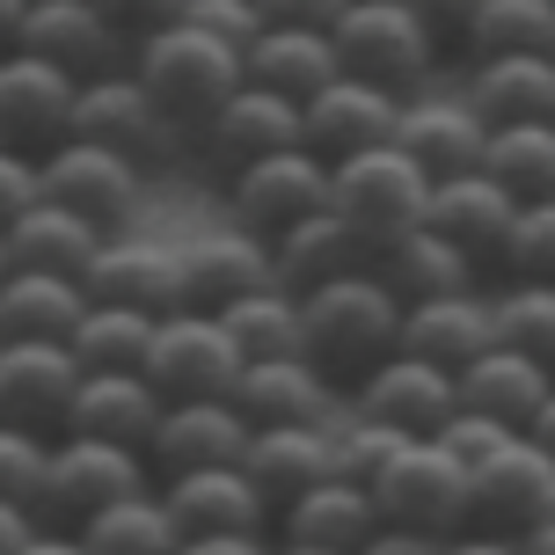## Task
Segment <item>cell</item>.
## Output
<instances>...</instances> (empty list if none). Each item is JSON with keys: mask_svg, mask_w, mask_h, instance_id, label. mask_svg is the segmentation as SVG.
Segmentation results:
<instances>
[{"mask_svg": "<svg viewBox=\"0 0 555 555\" xmlns=\"http://www.w3.org/2000/svg\"><path fill=\"white\" fill-rule=\"evenodd\" d=\"M395 330H402V300L388 293L380 271H351V278H330V285L300 293V359L314 373H330L336 388L365 380L388 359Z\"/></svg>", "mask_w": 555, "mask_h": 555, "instance_id": "obj_1", "label": "cell"}, {"mask_svg": "<svg viewBox=\"0 0 555 555\" xmlns=\"http://www.w3.org/2000/svg\"><path fill=\"white\" fill-rule=\"evenodd\" d=\"M330 212L359 234L365 256H388L402 234L424 227L431 212V176L402 154V146H365L351 162H330Z\"/></svg>", "mask_w": 555, "mask_h": 555, "instance_id": "obj_2", "label": "cell"}, {"mask_svg": "<svg viewBox=\"0 0 555 555\" xmlns=\"http://www.w3.org/2000/svg\"><path fill=\"white\" fill-rule=\"evenodd\" d=\"M132 74L146 81V95H154V103L197 139V125L242 88V52L220 44V37H205V29H191L183 15H176V23L132 37Z\"/></svg>", "mask_w": 555, "mask_h": 555, "instance_id": "obj_3", "label": "cell"}, {"mask_svg": "<svg viewBox=\"0 0 555 555\" xmlns=\"http://www.w3.org/2000/svg\"><path fill=\"white\" fill-rule=\"evenodd\" d=\"M330 44H336L344 74L388 88V95H424L431 74H439V59H446V44L416 23L402 0H351L330 23Z\"/></svg>", "mask_w": 555, "mask_h": 555, "instance_id": "obj_4", "label": "cell"}, {"mask_svg": "<svg viewBox=\"0 0 555 555\" xmlns=\"http://www.w3.org/2000/svg\"><path fill=\"white\" fill-rule=\"evenodd\" d=\"M74 139H95V146H111L139 176H162L191 154V132L176 125V117L146 95L132 66H111V74H95L81 81V103H74Z\"/></svg>", "mask_w": 555, "mask_h": 555, "instance_id": "obj_5", "label": "cell"}, {"mask_svg": "<svg viewBox=\"0 0 555 555\" xmlns=\"http://www.w3.org/2000/svg\"><path fill=\"white\" fill-rule=\"evenodd\" d=\"M146 482H154L146 453L111 446V439H81V431H59L52 453H44L37 519H44V527H81V519H95L103 504L132 498V490H146Z\"/></svg>", "mask_w": 555, "mask_h": 555, "instance_id": "obj_6", "label": "cell"}, {"mask_svg": "<svg viewBox=\"0 0 555 555\" xmlns=\"http://www.w3.org/2000/svg\"><path fill=\"white\" fill-rule=\"evenodd\" d=\"M365 490H373L380 527H410V533H431V541H453L468 527V468L439 439H410Z\"/></svg>", "mask_w": 555, "mask_h": 555, "instance_id": "obj_7", "label": "cell"}, {"mask_svg": "<svg viewBox=\"0 0 555 555\" xmlns=\"http://www.w3.org/2000/svg\"><path fill=\"white\" fill-rule=\"evenodd\" d=\"M146 380L162 402H205V395H234L242 380V351L227 336L220 314L205 307H176L154 322V344H146Z\"/></svg>", "mask_w": 555, "mask_h": 555, "instance_id": "obj_8", "label": "cell"}, {"mask_svg": "<svg viewBox=\"0 0 555 555\" xmlns=\"http://www.w3.org/2000/svg\"><path fill=\"white\" fill-rule=\"evenodd\" d=\"M37 191H44V205H66L74 220L117 234V227L139 212L146 176H139L125 154L95 146V139H59L52 154H37Z\"/></svg>", "mask_w": 555, "mask_h": 555, "instance_id": "obj_9", "label": "cell"}, {"mask_svg": "<svg viewBox=\"0 0 555 555\" xmlns=\"http://www.w3.org/2000/svg\"><path fill=\"white\" fill-rule=\"evenodd\" d=\"M322 205H330V162L307 146H278V154L227 176V212L256 242H278L293 220H314Z\"/></svg>", "mask_w": 555, "mask_h": 555, "instance_id": "obj_10", "label": "cell"}, {"mask_svg": "<svg viewBox=\"0 0 555 555\" xmlns=\"http://www.w3.org/2000/svg\"><path fill=\"white\" fill-rule=\"evenodd\" d=\"M541 519H555V461L519 431V439H504L482 468H468V527L519 541V533L541 527Z\"/></svg>", "mask_w": 555, "mask_h": 555, "instance_id": "obj_11", "label": "cell"}, {"mask_svg": "<svg viewBox=\"0 0 555 555\" xmlns=\"http://www.w3.org/2000/svg\"><path fill=\"white\" fill-rule=\"evenodd\" d=\"M8 52H29V59H52L59 74L74 81H95L111 66H132V37L95 8V0H29L23 8V29Z\"/></svg>", "mask_w": 555, "mask_h": 555, "instance_id": "obj_12", "label": "cell"}, {"mask_svg": "<svg viewBox=\"0 0 555 555\" xmlns=\"http://www.w3.org/2000/svg\"><path fill=\"white\" fill-rule=\"evenodd\" d=\"M74 103H81V81L59 74L52 59L0 52V146L52 154L59 139H74Z\"/></svg>", "mask_w": 555, "mask_h": 555, "instance_id": "obj_13", "label": "cell"}, {"mask_svg": "<svg viewBox=\"0 0 555 555\" xmlns=\"http://www.w3.org/2000/svg\"><path fill=\"white\" fill-rule=\"evenodd\" d=\"M344 410L373 416V424H395V431H410V439H431L446 416L461 410V395H453V373H446V365L410 359V351H388L365 380L344 388Z\"/></svg>", "mask_w": 555, "mask_h": 555, "instance_id": "obj_14", "label": "cell"}, {"mask_svg": "<svg viewBox=\"0 0 555 555\" xmlns=\"http://www.w3.org/2000/svg\"><path fill=\"white\" fill-rule=\"evenodd\" d=\"M395 117H402V95L359 81V74H330V81L300 103V146L322 154V162H351L365 146H388Z\"/></svg>", "mask_w": 555, "mask_h": 555, "instance_id": "obj_15", "label": "cell"}, {"mask_svg": "<svg viewBox=\"0 0 555 555\" xmlns=\"http://www.w3.org/2000/svg\"><path fill=\"white\" fill-rule=\"evenodd\" d=\"M88 300H111V307H139V314H176L191 307V285H183V249L168 242H139V234H111L95 263L81 271Z\"/></svg>", "mask_w": 555, "mask_h": 555, "instance_id": "obj_16", "label": "cell"}, {"mask_svg": "<svg viewBox=\"0 0 555 555\" xmlns=\"http://www.w3.org/2000/svg\"><path fill=\"white\" fill-rule=\"evenodd\" d=\"M191 146L205 154V168L234 176V168L263 162V154H278V146H300V103H285V95H271V88L242 81L220 111L197 125Z\"/></svg>", "mask_w": 555, "mask_h": 555, "instance_id": "obj_17", "label": "cell"}, {"mask_svg": "<svg viewBox=\"0 0 555 555\" xmlns=\"http://www.w3.org/2000/svg\"><path fill=\"white\" fill-rule=\"evenodd\" d=\"M482 139H490V125H482V111H475L461 88H453V95H439V88L402 95L395 146H402L431 183H439V176H468V168H482Z\"/></svg>", "mask_w": 555, "mask_h": 555, "instance_id": "obj_18", "label": "cell"}, {"mask_svg": "<svg viewBox=\"0 0 555 555\" xmlns=\"http://www.w3.org/2000/svg\"><path fill=\"white\" fill-rule=\"evenodd\" d=\"M74 388H81V365L66 344H0V424L59 439Z\"/></svg>", "mask_w": 555, "mask_h": 555, "instance_id": "obj_19", "label": "cell"}, {"mask_svg": "<svg viewBox=\"0 0 555 555\" xmlns=\"http://www.w3.org/2000/svg\"><path fill=\"white\" fill-rule=\"evenodd\" d=\"M242 446H249V416L227 395L168 402L154 439H146V468H154V482L162 475H191V468H227V461H242Z\"/></svg>", "mask_w": 555, "mask_h": 555, "instance_id": "obj_20", "label": "cell"}, {"mask_svg": "<svg viewBox=\"0 0 555 555\" xmlns=\"http://www.w3.org/2000/svg\"><path fill=\"white\" fill-rule=\"evenodd\" d=\"M154 490H162V504H168V519H176L183 541H191V533H271V504H263V490L242 475V461L162 475Z\"/></svg>", "mask_w": 555, "mask_h": 555, "instance_id": "obj_21", "label": "cell"}, {"mask_svg": "<svg viewBox=\"0 0 555 555\" xmlns=\"http://www.w3.org/2000/svg\"><path fill=\"white\" fill-rule=\"evenodd\" d=\"M373 527H380L373 490H365V482H351V475H322L314 490H300L293 504H278V512H271V541H285V548L359 555Z\"/></svg>", "mask_w": 555, "mask_h": 555, "instance_id": "obj_22", "label": "cell"}, {"mask_svg": "<svg viewBox=\"0 0 555 555\" xmlns=\"http://www.w3.org/2000/svg\"><path fill=\"white\" fill-rule=\"evenodd\" d=\"M512 191L504 183H490L482 168H468V176H439L431 183V212H424V227L431 234H446L453 249L468 256L475 271H490L504 256V234H512Z\"/></svg>", "mask_w": 555, "mask_h": 555, "instance_id": "obj_23", "label": "cell"}, {"mask_svg": "<svg viewBox=\"0 0 555 555\" xmlns=\"http://www.w3.org/2000/svg\"><path fill=\"white\" fill-rule=\"evenodd\" d=\"M234 410L256 424H336L344 416V388H336L330 373H314L307 359H256L242 365V380L227 395Z\"/></svg>", "mask_w": 555, "mask_h": 555, "instance_id": "obj_24", "label": "cell"}, {"mask_svg": "<svg viewBox=\"0 0 555 555\" xmlns=\"http://www.w3.org/2000/svg\"><path fill=\"white\" fill-rule=\"evenodd\" d=\"M242 475L263 490L271 512L293 504L322 475H336V424H256L242 446Z\"/></svg>", "mask_w": 555, "mask_h": 555, "instance_id": "obj_25", "label": "cell"}, {"mask_svg": "<svg viewBox=\"0 0 555 555\" xmlns=\"http://www.w3.org/2000/svg\"><path fill=\"white\" fill-rule=\"evenodd\" d=\"M498 344V314L482 293H446V300H416L402 307V330H395V351L410 359H431L446 373H461L468 359H482Z\"/></svg>", "mask_w": 555, "mask_h": 555, "instance_id": "obj_26", "label": "cell"}, {"mask_svg": "<svg viewBox=\"0 0 555 555\" xmlns=\"http://www.w3.org/2000/svg\"><path fill=\"white\" fill-rule=\"evenodd\" d=\"M453 395H461V410L475 416H498L512 431H527L533 410L555 395V365L527 359V351H512V344H490L482 359H468L453 373Z\"/></svg>", "mask_w": 555, "mask_h": 555, "instance_id": "obj_27", "label": "cell"}, {"mask_svg": "<svg viewBox=\"0 0 555 555\" xmlns=\"http://www.w3.org/2000/svg\"><path fill=\"white\" fill-rule=\"evenodd\" d=\"M162 410H168V402L154 395V380H146V373H81V388H74V410H66V431L146 453V439H154Z\"/></svg>", "mask_w": 555, "mask_h": 555, "instance_id": "obj_28", "label": "cell"}, {"mask_svg": "<svg viewBox=\"0 0 555 555\" xmlns=\"http://www.w3.org/2000/svg\"><path fill=\"white\" fill-rule=\"evenodd\" d=\"M461 95L482 111V125H548L555 117V59L548 52L468 59Z\"/></svg>", "mask_w": 555, "mask_h": 555, "instance_id": "obj_29", "label": "cell"}, {"mask_svg": "<svg viewBox=\"0 0 555 555\" xmlns=\"http://www.w3.org/2000/svg\"><path fill=\"white\" fill-rule=\"evenodd\" d=\"M183 285H191V307L227 314L234 300L278 285L271 278V242H256V234H242V227H220V234H205V242L183 249Z\"/></svg>", "mask_w": 555, "mask_h": 555, "instance_id": "obj_30", "label": "cell"}, {"mask_svg": "<svg viewBox=\"0 0 555 555\" xmlns=\"http://www.w3.org/2000/svg\"><path fill=\"white\" fill-rule=\"evenodd\" d=\"M0 242H8V271H44V278H74L81 285V271L95 263V249L111 242L103 227L74 220L66 205H29L15 227H0Z\"/></svg>", "mask_w": 555, "mask_h": 555, "instance_id": "obj_31", "label": "cell"}, {"mask_svg": "<svg viewBox=\"0 0 555 555\" xmlns=\"http://www.w3.org/2000/svg\"><path fill=\"white\" fill-rule=\"evenodd\" d=\"M330 74H344V66H336L330 29L263 23V37H256L249 52H242V81L271 88V95H285V103H307V95L330 81Z\"/></svg>", "mask_w": 555, "mask_h": 555, "instance_id": "obj_32", "label": "cell"}, {"mask_svg": "<svg viewBox=\"0 0 555 555\" xmlns=\"http://www.w3.org/2000/svg\"><path fill=\"white\" fill-rule=\"evenodd\" d=\"M351 271H373V256L359 249V234L336 220L330 205L314 220H293L271 242V278L285 293H307V285H330V278H351Z\"/></svg>", "mask_w": 555, "mask_h": 555, "instance_id": "obj_33", "label": "cell"}, {"mask_svg": "<svg viewBox=\"0 0 555 555\" xmlns=\"http://www.w3.org/2000/svg\"><path fill=\"white\" fill-rule=\"evenodd\" d=\"M81 307H88V293L74 278L8 271L0 278V344H66Z\"/></svg>", "mask_w": 555, "mask_h": 555, "instance_id": "obj_34", "label": "cell"}, {"mask_svg": "<svg viewBox=\"0 0 555 555\" xmlns=\"http://www.w3.org/2000/svg\"><path fill=\"white\" fill-rule=\"evenodd\" d=\"M373 271L388 278V293L402 307H416V300H446V293H475V263L446 234H431V227H416V234H402L388 256H373Z\"/></svg>", "mask_w": 555, "mask_h": 555, "instance_id": "obj_35", "label": "cell"}, {"mask_svg": "<svg viewBox=\"0 0 555 555\" xmlns=\"http://www.w3.org/2000/svg\"><path fill=\"white\" fill-rule=\"evenodd\" d=\"M88 541V555H176L183 548V533H176V519H168L162 490L146 482V490H132V498L103 504L95 519H81L74 527Z\"/></svg>", "mask_w": 555, "mask_h": 555, "instance_id": "obj_36", "label": "cell"}, {"mask_svg": "<svg viewBox=\"0 0 555 555\" xmlns=\"http://www.w3.org/2000/svg\"><path fill=\"white\" fill-rule=\"evenodd\" d=\"M146 344H154V314L111 307V300H88L74 336H66L81 373H146Z\"/></svg>", "mask_w": 555, "mask_h": 555, "instance_id": "obj_37", "label": "cell"}, {"mask_svg": "<svg viewBox=\"0 0 555 555\" xmlns=\"http://www.w3.org/2000/svg\"><path fill=\"white\" fill-rule=\"evenodd\" d=\"M482 176L512 191V205L555 197V117L548 125H490L482 139Z\"/></svg>", "mask_w": 555, "mask_h": 555, "instance_id": "obj_38", "label": "cell"}, {"mask_svg": "<svg viewBox=\"0 0 555 555\" xmlns=\"http://www.w3.org/2000/svg\"><path fill=\"white\" fill-rule=\"evenodd\" d=\"M504 52H555V0H475L468 29H461V59Z\"/></svg>", "mask_w": 555, "mask_h": 555, "instance_id": "obj_39", "label": "cell"}, {"mask_svg": "<svg viewBox=\"0 0 555 555\" xmlns=\"http://www.w3.org/2000/svg\"><path fill=\"white\" fill-rule=\"evenodd\" d=\"M220 322H227V336H234L242 365L300 359V293H285V285H263V293H249V300H234Z\"/></svg>", "mask_w": 555, "mask_h": 555, "instance_id": "obj_40", "label": "cell"}, {"mask_svg": "<svg viewBox=\"0 0 555 555\" xmlns=\"http://www.w3.org/2000/svg\"><path fill=\"white\" fill-rule=\"evenodd\" d=\"M490 314H498V344L555 365V285L504 278V293H490Z\"/></svg>", "mask_w": 555, "mask_h": 555, "instance_id": "obj_41", "label": "cell"}, {"mask_svg": "<svg viewBox=\"0 0 555 555\" xmlns=\"http://www.w3.org/2000/svg\"><path fill=\"white\" fill-rule=\"evenodd\" d=\"M498 271L527 278V285H555V197H533V205L512 212V234H504Z\"/></svg>", "mask_w": 555, "mask_h": 555, "instance_id": "obj_42", "label": "cell"}, {"mask_svg": "<svg viewBox=\"0 0 555 555\" xmlns=\"http://www.w3.org/2000/svg\"><path fill=\"white\" fill-rule=\"evenodd\" d=\"M402 446H410V431H395V424H373L351 410L336 416V475H351V482H373Z\"/></svg>", "mask_w": 555, "mask_h": 555, "instance_id": "obj_43", "label": "cell"}, {"mask_svg": "<svg viewBox=\"0 0 555 555\" xmlns=\"http://www.w3.org/2000/svg\"><path fill=\"white\" fill-rule=\"evenodd\" d=\"M44 453H52V439H44V431L0 424V504H29V512H37V490H44Z\"/></svg>", "mask_w": 555, "mask_h": 555, "instance_id": "obj_44", "label": "cell"}, {"mask_svg": "<svg viewBox=\"0 0 555 555\" xmlns=\"http://www.w3.org/2000/svg\"><path fill=\"white\" fill-rule=\"evenodd\" d=\"M431 439H439L446 453L461 461V468H482V461H490V453H498L504 439H519V431H512V424H498V416L453 410V416H446V424H439V431H431Z\"/></svg>", "mask_w": 555, "mask_h": 555, "instance_id": "obj_45", "label": "cell"}, {"mask_svg": "<svg viewBox=\"0 0 555 555\" xmlns=\"http://www.w3.org/2000/svg\"><path fill=\"white\" fill-rule=\"evenodd\" d=\"M183 23L205 29V37H220V44H234V52H249L256 37H263L256 0H183Z\"/></svg>", "mask_w": 555, "mask_h": 555, "instance_id": "obj_46", "label": "cell"}, {"mask_svg": "<svg viewBox=\"0 0 555 555\" xmlns=\"http://www.w3.org/2000/svg\"><path fill=\"white\" fill-rule=\"evenodd\" d=\"M37 154H15V146H0V227H15L37 205Z\"/></svg>", "mask_w": 555, "mask_h": 555, "instance_id": "obj_47", "label": "cell"}, {"mask_svg": "<svg viewBox=\"0 0 555 555\" xmlns=\"http://www.w3.org/2000/svg\"><path fill=\"white\" fill-rule=\"evenodd\" d=\"M416 23L439 37L446 52H461V29H468V15H475V0H402Z\"/></svg>", "mask_w": 555, "mask_h": 555, "instance_id": "obj_48", "label": "cell"}, {"mask_svg": "<svg viewBox=\"0 0 555 555\" xmlns=\"http://www.w3.org/2000/svg\"><path fill=\"white\" fill-rule=\"evenodd\" d=\"M95 8H103L125 37H146V29H162V23L183 15V0H95Z\"/></svg>", "mask_w": 555, "mask_h": 555, "instance_id": "obj_49", "label": "cell"}, {"mask_svg": "<svg viewBox=\"0 0 555 555\" xmlns=\"http://www.w3.org/2000/svg\"><path fill=\"white\" fill-rule=\"evenodd\" d=\"M351 0H256L263 23H293V29H330Z\"/></svg>", "mask_w": 555, "mask_h": 555, "instance_id": "obj_50", "label": "cell"}, {"mask_svg": "<svg viewBox=\"0 0 555 555\" xmlns=\"http://www.w3.org/2000/svg\"><path fill=\"white\" fill-rule=\"evenodd\" d=\"M176 555H271V533H191Z\"/></svg>", "mask_w": 555, "mask_h": 555, "instance_id": "obj_51", "label": "cell"}, {"mask_svg": "<svg viewBox=\"0 0 555 555\" xmlns=\"http://www.w3.org/2000/svg\"><path fill=\"white\" fill-rule=\"evenodd\" d=\"M439 548H446V541H431V533H410V527H373L359 555H439Z\"/></svg>", "mask_w": 555, "mask_h": 555, "instance_id": "obj_52", "label": "cell"}, {"mask_svg": "<svg viewBox=\"0 0 555 555\" xmlns=\"http://www.w3.org/2000/svg\"><path fill=\"white\" fill-rule=\"evenodd\" d=\"M23 555H88V541L74 527H44V519H37V533L23 541Z\"/></svg>", "mask_w": 555, "mask_h": 555, "instance_id": "obj_53", "label": "cell"}, {"mask_svg": "<svg viewBox=\"0 0 555 555\" xmlns=\"http://www.w3.org/2000/svg\"><path fill=\"white\" fill-rule=\"evenodd\" d=\"M29 533H37V512L29 504H0V555H23Z\"/></svg>", "mask_w": 555, "mask_h": 555, "instance_id": "obj_54", "label": "cell"}, {"mask_svg": "<svg viewBox=\"0 0 555 555\" xmlns=\"http://www.w3.org/2000/svg\"><path fill=\"white\" fill-rule=\"evenodd\" d=\"M439 555H519L512 548V541H504V533H482V527H461L453 533V541H446Z\"/></svg>", "mask_w": 555, "mask_h": 555, "instance_id": "obj_55", "label": "cell"}, {"mask_svg": "<svg viewBox=\"0 0 555 555\" xmlns=\"http://www.w3.org/2000/svg\"><path fill=\"white\" fill-rule=\"evenodd\" d=\"M527 439H533V446H541V453H548V461H555V395H548V402H541V410H533Z\"/></svg>", "mask_w": 555, "mask_h": 555, "instance_id": "obj_56", "label": "cell"}, {"mask_svg": "<svg viewBox=\"0 0 555 555\" xmlns=\"http://www.w3.org/2000/svg\"><path fill=\"white\" fill-rule=\"evenodd\" d=\"M519 555H555V519H541V527H527L519 541H512Z\"/></svg>", "mask_w": 555, "mask_h": 555, "instance_id": "obj_57", "label": "cell"}, {"mask_svg": "<svg viewBox=\"0 0 555 555\" xmlns=\"http://www.w3.org/2000/svg\"><path fill=\"white\" fill-rule=\"evenodd\" d=\"M23 8H29V0H0V52L15 44V29H23Z\"/></svg>", "mask_w": 555, "mask_h": 555, "instance_id": "obj_58", "label": "cell"}, {"mask_svg": "<svg viewBox=\"0 0 555 555\" xmlns=\"http://www.w3.org/2000/svg\"><path fill=\"white\" fill-rule=\"evenodd\" d=\"M271 555H330V548H285V541H271Z\"/></svg>", "mask_w": 555, "mask_h": 555, "instance_id": "obj_59", "label": "cell"}, {"mask_svg": "<svg viewBox=\"0 0 555 555\" xmlns=\"http://www.w3.org/2000/svg\"><path fill=\"white\" fill-rule=\"evenodd\" d=\"M0 278H8V242H0Z\"/></svg>", "mask_w": 555, "mask_h": 555, "instance_id": "obj_60", "label": "cell"}, {"mask_svg": "<svg viewBox=\"0 0 555 555\" xmlns=\"http://www.w3.org/2000/svg\"><path fill=\"white\" fill-rule=\"evenodd\" d=\"M548 59H555V52H548Z\"/></svg>", "mask_w": 555, "mask_h": 555, "instance_id": "obj_61", "label": "cell"}]
</instances>
